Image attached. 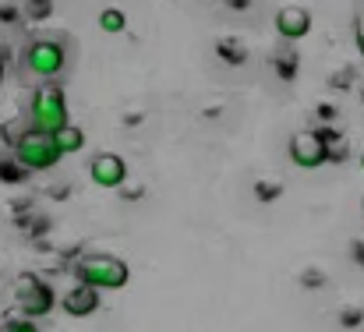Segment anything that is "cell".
I'll list each match as a JSON object with an SVG mask.
<instances>
[{
	"instance_id": "obj_1",
	"label": "cell",
	"mask_w": 364,
	"mask_h": 332,
	"mask_svg": "<svg viewBox=\"0 0 364 332\" xmlns=\"http://www.w3.org/2000/svg\"><path fill=\"white\" fill-rule=\"evenodd\" d=\"M28 124H32V131H43V134H57V131H64L71 124V117H68V96H64L60 85H43L32 96V103H28Z\"/></svg>"
},
{
	"instance_id": "obj_2",
	"label": "cell",
	"mask_w": 364,
	"mask_h": 332,
	"mask_svg": "<svg viewBox=\"0 0 364 332\" xmlns=\"http://www.w3.org/2000/svg\"><path fill=\"white\" fill-rule=\"evenodd\" d=\"M78 283H92L96 290H124L131 283V269L114 255H92L78 265Z\"/></svg>"
},
{
	"instance_id": "obj_3",
	"label": "cell",
	"mask_w": 364,
	"mask_h": 332,
	"mask_svg": "<svg viewBox=\"0 0 364 332\" xmlns=\"http://www.w3.org/2000/svg\"><path fill=\"white\" fill-rule=\"evenodd\" d=\"M14 159L32 173V170H53V166L64 159V152H60V145H57L53 134L28 131L21 141H14Z\"/></svg>"
},
{
	"instance_id": "obj_4",
	"label": "cell",
	"mask_w": 364,
	"mask_h": 332,
	"mask_svg": "<svg viewBox=\"0 0 364 332\" xmlns=\"http://www.w3.org/2000/svg\"><path fill=\"white\" fill-rule=\"evenodd\" d=\"M68 64V50L57 39H32L25 46V68L36 78H57Z\"/></svg>"
},
{
	"instance_id": "obj_5",
	"label": "cell",
	"mask_w": 364,
	"mask_h": 332,
	"mask_svg": "<svg viewBox=\"0 0 364 332\" xmlns=\"http://www.w3.org/2000/svg\"><path fill=\"white\" fill-rule=\"evenodd\" d=\"M329 156L333 152H329V141L322 131H297L290 138V163L301 170H318Z\"/></svg>"
},
{
	"instance_id": "obj_6",
	"label": "cell",
	"mask_w": 364,
	"mask_h": 332,
	"mask_svg": "<svg viewBox=\"0 0 364 332\" xmlns=\"http://www.w3.org/2000/svg\"><path fill=\"white\" fill-rule=\"evenodd\" d=\"M53 304H57V297H53V290H50L46 283H39V279H21L18 308H21L25 318H43V315L53 311Z\"/></svg>"
},
{
	"instance_id": "obj_7",
	"label": "cell",
	"mask_w": 364,
	"mask_h": 332,
	"mask_svg": "<svg viewBox=\"0 0 364 332\" xmlns=\"http://www.w3.org/2000/svg\"><path fill=\"white\" fill-rule=\"evenodd\" d=\"M89 177H92V184L114 191V188H121L124 181H127V163H124L117 152H100L89 163Z\"/></svg>"
},
{
	"instance_id": "obj_8",
	"label": "cell",
	"mask_w": 364,
	"mask_h": 332,
	"mask_svg": "<svg viewBox=\"0 0 364 332\" xmlns=\"http://www.w3.org/2000/svg\"><path fill=\"white\" fill-rule=\"evenodd\" d=\"M272 21H276V32H279L283 39H304V36L311 32V11L301 7V4L279 7Z\"/></svg>"
},
{
	"instance_id": "obj_9",
	"label": "cell",
	"mask_w": 364,
	"mask_h": 332,
	"mask_svg": "<svg viewBox=\"0 0 364 332\" xmlns=\"http://www.w3.org/2000/svg\"><path fill=\"white\" fill-rule=\"evenodd\" d=\"M64 311L71 318H89L92 311H100V290L92 283H78L64 294Z\"/></svg>"
},
{
	"instance_id": "obj_10",
	"label": "cell",
	"mask_w": 364,
	"mask_h": 332,
	"mask_svg": "<svg viewBox=\"0 0 364 332\" xmlns=\"http://www.w3.org/2000/svg\"><path fill=\"white\" fill-rule=\"evenodd\" d=\"M53 138H57V145H60V152H64V156H75V152H82V149H85V131H82L78 124H68V127H64V131H57Z\"/></svg>"
},
{
	"instance_id": "obj_11",
	"label": "cell",
	"mask_w": 364,
	"mask_h": 332,
	"mask_svg": "<svg viewBox=\"0 0 364 332\" xmlns=\"http://www.w3.org/2000/svg\"><path fill=\"white\" fill-rule=\"evenodd\" d=\"M216 53L223 57V64H234V68H241L244 60H247V46H244L241 39H234V36H223L216 43Z\"/></svg>"
},
{
	"instance_id": "obj_12",
	"label": "cell",
	"mask_w": 364,
	"mask_h": 332,
	"mask_svg": "<svg viewBox=\"0 0 364 332\" xmlns=\"http://www.w3.org/2000/svg\"><path fill=\"white\" fill-rule=\"evenodd\" d=\"M100 28L107 32V36H117L127 28V14H124L121 7H103L100 11Z\"/></svg>"
},
{
	"instance_id": "obj_13",
	"label": "cell",
	"mask_w": 364,
	"mask_h": 332,
	"mask_svg": "<svg viewBox=\"0 0 364 332\" xmlns=\"http://www.w3.org/2000/svg\"><path fill=\"white\" fill-rule=\"evenodd\" d=\"M25 14L32 21H43V18L53 14V0H25Z\"/></svg>"
},
{
	"instance_id": "obj_14",
	"label": "cell",
	"mask_w": 364,
	"mask_h": 332,
	"mask_svg": "<svg viewBox=\"0 0 364 332\" xmlns=\"http://www.w3.org/2000/svg\"><path fill=\"white\" fill-rule=\"evenodd\" d=\"M25 166L14 159V163H0V181H25Z\"/></svg>"
},
{
	"instance_id": "obj_15",
	"label": "cell",
	"mask_w": 364,
	"mask_h": 332,
	"mask_svg": "<svg viewBox=\"0 0 364 332\" xmlns=\"http://www.w3.org/2000/svg\"><path fill=\"white\" fill-rule=\"evenodd\" d=\"M279 191H283V188H279L276 181H258V184H255V195H258L262 202H272Z\"/></svg>"
},
{
	"instance_id": "obj_16",
	"label": "cell",
	"mask_w": 364,
	"mask_h": 332,
	"mask_svg": "<svg viewBox=\"0 0 364 332\" xmlns=\"http://www.w3.org/2000/svg\"><path fill=\"white\" fill-rule=\"evenodd\" d=\"M0 332H39V329H36V326L25 318V322H11V326H4Z\"/></svg>"
},
{
	"instance_id": "obj_17",
	"label": "cell",
	"mask_w": 364,
	"mask_h": 332,
	"mask_svg": "<svg viewBox=\"0 0 364 332\" xmlns=\"http://www.w3.org/2000/svg\"><path fill=\"white\" fill-rule=\"evenodd\" d=\"M276 71H279L283 78H294V71H297V64H294V60H290V64H287V60H279V64H276Z\"/></svg>"
},
{
	"instance_id": "obj_18",
	"label": "cell",
	"mask_w": 364,
	"mask_h": 332,
	"mask_svg": "<svg viewBox=\"0 0 364 332\" xmlns=\"http://www.w3.org/2000/svg\"><path fill=\"white\" fill-rule=\"evenodd\" d=\"M347 82H350V68H347V71H336V75H333V85H336V89H347Z\"/></svg>"
},
{
	"instance_id": "obj_19",
	"label": "cell",
	"mask_w": 364,
	"mask_h": 332,
	"mask_svg": "<svg viewBox=\"0 0 364 332\" xmlns=\"http://www.w3.org/2000/svg\"><path fill=\"white\" fill-rule=\"evenodd\" d=\"M14 18H18V11L11 4H0V21H14Z\"/></svg>"
},
{
	"instance_id": "obj_20",
	"label": "cell",
	"mask_w": 364,
	"mask_h": 332,
	"mask_svg": "<svg viewBox=\"0 0 364 332\" xmlns=\"http://www.w3.org/2000/svg\"><path fill=\"white\" fill-rule=\"evenodd\" d=\"M361 322V311H350V315H343V326H358Z\"/></svg>"
},
{
	"instance_id": "obj_21",
	"label": "cell",
	"mask_w": 364,
	"mask_h": 332,
	"mask_svg": "<svg viewBox=\"0 0 364 332\" xmlns=\"http://www.w3.org/2000/svg\"><path fill=\"white\" fill-rule=\"evenodd\" d=\"M223 4H227V7H234V11H244L251 0H223Z\"/></svg>"
},
{
	"instance_id": "obj_22",
	"label": "cell",
	"mask_w": 364,
	"mask_h": 332,
	"mask_svg": "<svg viewBox=\"0 0 364 332\" xmlns=\"http://www.w3.org/2000/svg\"><path fill=\"white\" fill-rule=\"evenodd\" d=\"M358 46H361V57H364V32H358Z\"/></svg>"
},
{
	"instance_id": "obj_23",
	"label": "cell",
	"mask_w": 364,
	"mask_h": 332,
	"mask_svg": "<svg viewBox=\"0 0 364 332\" xmlns=\"http://www.w3.org/2000/svg\"><path fill=\"white\" fill-rule=\"evenodd\" d=\"M361 170H364V149H361Z\"/></svg>"
},
{
	"instance_id": "obj_24",
	"label": "cell",
	"mask_w": 364,
	"mask_h": 332,
	"mask_svg": "<svg viewBox=\"0 0 364 332\" xmlns=\"http://www.w3.org/2000/svg\"><path fill=\"white\" fill-rule=\"evenodd\" d=\"M361 216H364V198H361Z\"/></svg>"
}]
</instances>
